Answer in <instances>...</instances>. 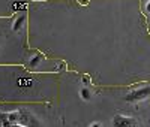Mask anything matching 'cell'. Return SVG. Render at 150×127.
<instances>
[{
	"label": "cell",
	"instance_id": "6da1fadb",
	"mask_svg": "<svg viewBox=\"0 0 150 127\" xmlns=\"http://www.w3.org/2000/svg\"><path fill=\"white\" fill-rule=\"evenodd\" d=\"M147 97H150V85L140 87V88H135V90L129 91L125 96V100H126L128 103H138V102L146 100Z\"/></svg>",
	"mask_w": 150,
	"mask_h": 127
},
{
	"label": "cell",
	"instance_id": "ba28073f",
	"mask_svg": "<svg viewBox=\"0 0 150 127\" xmlns=\"http://www.w3.org/2000/svg\"><path fill=\"white\" fill-rule=\"evenodd\" d=\"M2 127H26V126H23L20 123H9L8 120H3L2 121Z\"/></svg>",
	"mask_w": 150,
	"mask_h": 127
},
{
	"label": "cell",
	"instance_id": "8fae6325",
	"mask_svg": "<svg viewBox=\"0 0 150 127\" xmlns=\"http://www.w3.org/2000/svg\"><path fill=\"white\" fill-rule=\"evenodd\" d=\"M146 12H147V14H150V0L146 3Z\"/></svg>",
	"mask_w": 150,
	"mask_h": 127
},
{
	"label": "cell",
	"instance_id": "7a4b0ae2",
	"mask_svg": "<svg viewBox=\"0 0 150 127\" xmlns=\"http://www.w3.org/2000/svg\"><path fill=\"white\" fill-rule=\"evenodd\" d=\"M112 127H135V120L132 117L117 114L112 117Z\"/></svg>",
	"mask_w": 150,
	"mask_h": 127
},
{
	"label": "cell",
	"instance_id": "9c48e42d",
	"mask_svg": "<svg viewBox=\"0 0 150 127\" xmlns=\"http://www.w3.org/2000/svg\"><path fill=\"white\" fill-rule=\"evenodd\" d=\"M17 84H18L21 88H24V87L32 85V79H24V78H21V79H18V81H17Z\"/></svg>",
	"mask_w": 150,
	"mask_h": 127
},
{
	"label": "cell",
	"instance_id": "7c38bea8",
	"mask_svg": "<svg viewBox=\"0 0 150 127\" xmlns=\"http://www.w3.org/2000/svg\"><path fill=\"white\" fill-rule=\"evenodd\" d=\"M0 127H2V124H0Z\"/></svg>",
	"mask_w": 150,
	"mask_h": 127
},
{
	"label": "cell",
	"instance_id": "3957f363",
	"mask_svg": "<svg viewBox=\"0 0 150 127\" xmlns=\"http://www.w3.org/2000/svg\"><path fill=\"white\" fill-rule=\"evenodd\" d=\"M20 124L23 126H26V127H42L39 124V121H38L32 114L29 112H24V111H20Z\"/></svg>",
	"mask_w": 150,
	"mask_h": 127
},
{
	"label": "cell",
	"instance_id": "30bf717a",
	"mask_svg": "<svg viewBox=\"0 0 150 127\" xmlns=\"http://www.w3.org/2000/svg\"><path fill=\"white\" fill-rule=\"evenodd\" d=\"M90 127H102V124H101V123H98V121H95V123L90 124Z\"/></svg>",
	"mask_w": 150,
	"mask_h": 127
},
{
	"label": "cell",
	"instance_id": "52a82bcc",
	"mask_svg": "<svg viewBox=\"0 0 150 127\" xmlns=\"http://www.w3.org/2000/svg\"><path fill=\"white\" fill-rule=\"evenodd\" d=\"M5 120H8L9 123H18V121H20V111L9 112L8 115H6V118H5Z\"/></svg>",
	"mask_w": 150,
	"mask_h": 127
},
{
	"label": "cell",
	"instance_id": "5b68a950",
	"mask_svg": "<svg viewBox=\"0 0 150 127\" xmlns=\"http://www.w3.org/2000/svg\"><path fill=\"white\" fill-rule=\"evenodd\" d=\"M42 63V55L41 54H35L33 57H30V60H29V66L32 67V69H36L38 66H39Z\"/></svg>",
	"mask_w": 150,
	"mask_h": 127
},
{
	"label": "cell",
	"instance_id": "277c9868",
	"mask_svg": "<svg viewBox=\"0 0 150 127\" xmlns=\"http://www.w3.org/2000/svg\"><path fill=\"white\" fill-rule=\"evenodd\" d=\"M26 20H27L26 15H20V17H17L15 21H14V24H12V30H14L15 33H18V32L24 27V24H26Z\"/></svg>",
	"mask_w": 150,
	"mask_h": 127
},
{
	"label": "cell",
	"instance_id": "8992f818",
	"mask_svg": "<svg viewBox=\"0 0 150 127\" xmlns=\"http://www.w3.org/2000/svg\"><path fill=\"white\" fill-rule=\"evenodd\" d=\"M80 97H81V100H84V102H89V100L92 99V91L89 90V88L83 87L81 90H80Z\"/></svg>",
	"mask_w": 150,
	"mask_h": 127
}]
</instances>
